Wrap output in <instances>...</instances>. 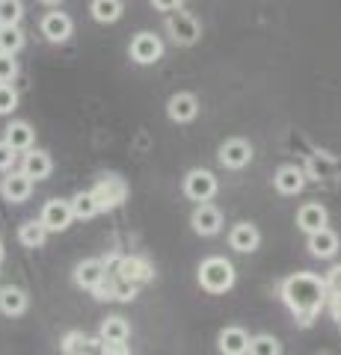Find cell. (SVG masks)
<instances>
[{
    "instance_id": "cell-1",
    "label": "cell",
    "mask_w": 341,
    "mask_h": 355,
    "mask_svg": "<svg viewBox=\"0 0 341 355\" xmlns=\"http://www.w3.org/2000/svg\"><path fill=\"white\" fill-rule=\"evenodd\" d=\"M326 293H329L326 282H321L317 275H309V272H297L282 284V299L294 311L300 326L315 323V317L321 314V308L326 302Z\"/></svg>"
},
{
    "instance_id": "cell-2",
    "label": "cell",
    "mask_w": 341,
    "mask_h": 355,
    "mask_svg": "<svg viewBox=\"0 0 341 355\" xmlns=\"http://www.w3.org/2000/svg\"><path fill=\"white\" fill-rule=\"evenodd\" d=\"M199 282L208 293H226L235 284V266L226 258H208L199 266Z\"/></svg>"
},
{
    "instance_id": "cell-3",
    "label": "cell",
    "mask_w": 341,
    "mask_h": 355,
    "mask_svg": "<svg viewBox=\"0 0 341 355\" xmlns=\"http://www.w3.org/2000/svg\"><path fill=\"white\" fill-rule=\"evenodd\" d=\"M104 266H107V275H116V279H125L134 284H142L151 279V266L142 258H113Z\"/></svg>"
},
{
    "instance_id": "cell-4",
    "label": "cell",
    "mask_w": 341,
    "mask_h": 355,
    "mask_svg": "<svg viewBox=\"0 0 341 355\" xmlns=\"http://www.w3.org/2000/svg\"><path fill=\"white\" fill-rule=\"evenodd\" d=\"M184 193L193 198V202H211L217 196V178L208 169H193L184 178Z\"/></svg>"
},
{
    "instance_id": "cell-5",
    "label": "cell",
    "mask_w": 341,
    "mask_h": 355,
    "mask_svg": "<svg viewBox=\"0 0 341 355\" xmlns=\"http://www.w3.org/2000/svg\"><path fill=\"white\" fill-rule=\"evenodd\" d=\"M160 53H163V42L155 36V33H140V36L131 42V57H134V62H140V65L158 62Z\"/></svg>"
},
{
    "instance_id": "cell-6",
    "label": "cell",
    "mask_w": 341,
    "mask_h": 355,
    "mask_svg": "<svg viewBox=\"0 0 341 355\" xmlns=\"http://www.w3.org/2000/svg\"><path fill=\"white\" fill-rule=\"evenodd\" d=\"M167 27H169V36L178 44H193L196 39H199V21H196L193 15H187V12H172Z\"/></svg>"
},
{
    "instance_id": "cell-7",
    "label": "cell",
    "mask_w": 341,
    "mask_h": 355,
    "mask_svg": "<svg viewBox=\"0 0 341 355\" xmlns=\"http://www.w3.org/2000/svg\"><path fill=\"white\" fill-rule=\"evenodd\" d=\"M72 202H60V198H53V202L45 205V210H42V222H45L48 231H65L72 225Z\"/></svg>"
},
{
    "instance_id": "cell-8",
    "label": "cell",
    "mask_w": 341,
    "mask_h": 355,
    "mask_svg": "<svg viewBox=\"0 0 341 355\" xmlns=\"http://www.w3.org/2000/svg\"><path fill=\"white\" fill-rule=\"evenodd\" d=\"M0 193H3L6 202H27L30 193H33V178L27 172L6 175L3 184H0Z\"/></svg>"
},
{
    "instance_id": "cell-9",
    "label": "cell",
    "mask_w": 341,
    "mask_h": 355,
    "mask_svg": "<svg viewBox=\"0 0 341 355\" xmlns=\"http://www.w3.org/2000/svg\"><path fill=\"white\" fill-rule=\"evenodd\" d=\"M125 184L119 181V178H104L101 184L92 190V196H95V202L101 205V210H107V207H116V205H122L125 202Z\"/></svg>"
},
{
    "instance_id": "cell-10",
    "label": "cell",
    "mask_w": 341,
    "mask_h": 355,
    "mask_svg": "<svg viewBox=\"0 0 341 355\" xmlns=\"http://www.w3.org/2000/svg\"><path fill=\"white\" fill-rule=\"evenodd\" d=\"M167 113H169L172 121H178V125H187V121H193L196 113H199V101H196L190 92H178V95L169 98Z\"/></svg>"
},
{
    "instance_id": "cell-11",
    "label": "cell",
    "mask_w": 341,
    "mask_h": 355,
    "mask_svg": "<svg viewBox=\"0 0 341 355\" xmlns=\"http://www.w3.org/2000/svg\"><path fill=\"white\" fill-rule=\"evenodd\" d=\"M219 160L228 169H244V166L252 160V148L247 139H228L223 148H219Z\"/></svg>"
},
{
    "instance_id": "cell-12",
    "label": "cell",
    "mask_w": 341,
    "mask_h": 355,
    "mask_svg": "<svg viewBox=\"0 0 341 355\" xmlns=\"http://www.w3.org/2000/svg\"><path fill=\"white\" fill-rule=\"evenodd\" d=\"M219 225H223V214H219L217 207L211 205H199L196 207V214H193V231L196 234H202V237H211L219 231Z\"/></svg>"
},
{
    "instance_id": "cell-13",
    "label": "cell",
    "mask_w": 341,
    "mask_h": 355,
    "mask_svg": "<svg viewBox=\"0 0 341 355\" xmlns=\"http://www.w3.org/2000/svg\"><path fill=\"white\" fill-rule=\"evenodd\" d=\"M42 36L48 42H65L72 36V18L65 12H48L42 18Z\"/></svg>"
},
{
    "instance_id": "cell-14",
    "label": "cell",
    "mask_w": 341,
    "mask_h": 355,
    "mask_svg": "<svg viewBox=\"0 0 341 355\" xmlns=\"http://www.w3.org/2000/svg\"><path fill=\"white\" fill-rule=\"evenodd\" d=\"M219 352L223 355H247L249 352V335L238 326H228L219 331Z\"/></svg>"
},
{
    "instance_id": "cell-15",
    "label": "cell",
    "mask_w": 341,
    "mask_h": 355,
    "mask_svg": "<svg viewBox=\"0 0 341 355\" xmlns=\"http://www.w3.org/2000/svg\"><path fill=\"white\" fill-rule=\"evenodd\" d=\"M228 243H232L235 252H256L258 243H261V234L256 231V225H249V222H240V225L232 228V234H228Z\"/></svg>"
},
{
    "instance_id": "cell-16",
    "label": "cell",
    "mask_w": 341,
    "mask_h": 355,
    "mask_svg": "<svg viewBox=\"0 0 341 355\" xmlns=\"http://www.w3.org/2000/svg\"><path fill=\"white\" fill-rule=\"evenodd\" d=\"M309 252L315 254V258H333V254L338 252V234L329 231V228L315 231V234H309Z\"/></svg>"
},
{
    "instance_id": "cell-17",
    "label": "cell",
    "mask_w": 341,
    "mask_h": 355,
    "mask_svg": "<svg viewBox=\"0 0 341 355\" xmlns=\"http://www.w3.org/2000/svg\"><path fill=\"white\" fill-rule=\"evenodd\" d=\"M104 275H107L104 261H83L78 270H74V282H78V287H83V291H92L98 282H104Z\"/></svg>"
},
{
    "instance_id": "cell-18",
    "label": "cell",
    "mask_w": 341,
    "mask_h": 355,
    "mask_svg": "<svg viewBox=\"0 0 341 355\" xmlns=\"http://www.w3.org/2000/svg\"><path fill=\"white\" fill-rule=\"evenodd\" d=\"M273 184H276V190L282 196H297L303 190L306 178H303V172L297 169V166H282V169L276 172V178H273Z\"/></svg>"
},
{
    "instance_id": "cell-19",
    "label": "cell",
    "mask_w": 341,
    "mask_h": 355,
    "mask_svg": "<svg viewBox=\"0 0 341 355\" xmlns=\"http://www.w3.org/2000/svg\"><path fill=\"white\" fill-rule=\"evenodd\" d=\"M297 225H300L306 234H315V231L326 228V210L321 205H303L300 214H297Z\"/></svg>"
},
{
    "instance_id": "cell-20",
    "label": "cell",
    "mask_w": 341,
    "mask_h": 355,
    "mask_svg": "<svg viewBox=\"0 0 341 355\" xmlns=\"http://www.w3.org/2000/svg\"><path fill=\"white\" fill-rule=\"evenodd\" d=\"M0 311H3L6 317H18L27 311V296L24 291H18V287H3L0 291Z\"/></svg>"
},
{
    "instance_id": "cell-21",
    "label": "cell",
    "mask_w": 341,
    "mask_h": 355,
    "mask_svg": "<svg viewBox=\"0 0 341 355\" xmlns=\"http://www.w3.org/2000/svg\"><path fill=\"white\" fill-rule=\"evenodd\" d=\"M53 169V163L45 151H27V157H24V169L21 172H27L33 181H42V178H48Z\"/></svg>"
},
{
    "instance_id": "cell-22",
    "label": "cell",
    "mask_w": 341,
    "mask_h": 355,
    "mask_svg": "<svg viewBox=\"0 0 341 355\" xmlns=\"http://www.w3.org/2000/svg\"><path fill=\"white\" fill-rule=\"evenodd\" d=\"M6 142L15 151H30V146H33V128L27 125V121H13V125L6 128Z\"/></svg>"
},
{
    "instance_id": "cell-23",
    "label": "cell",
    "mask_w": 341,
    "mask_h": 355,
    "mask_svg": "<svg viewBox=\"0 0 341 355\" xmlns=\"http://www.w3.org/2000/svg\"><path fill=\"white\" fill-rule=\"evenodd\" d=\"M45 237H48V228H45V222H36V219H30V222H24L21 225V231H18V240L24 243L27 249H39L42 243H45Z\"/></svg>"
},
{
    "instance_id": "cell-24",
    "label": "cell",
    "mask_w": 341,
    "mask_h": 355,
    "mask_svg": "<svg viewBox=\"0 0 341 355\" xmlns=\"http://www.w3.org/2000/svg\"><path fill=\"white\" fill-rule=\"evenodd\" d=\"M128 335H131V329L122 317H107L101 323V340H107V343H125Z\"/></svg>"
},
{
    "instance_id": "cell-25",
    "label": "cell",
    "mask_w": 341,
    "mask_h": 355,
    "mask_svg": "<svg viewBox=\"0 0 341 355\" xmlns=\"http://www.w3.org/2000/svg\"><path fill=\"white\" fill-rule=\"evenodd\" d=\"M92 18L101 24H113L122 18V3L119 0H92Z\"/></svg>"
},
{
    "instance_id": "cell-26",
    "label": "cell",
    "mask_w": 341,
    "mask_h": 355,
    "mask_svg": "<svg viewBox=\"0 0 341 355\" xmlns=\"http://www.w3.org/2000/svg\"><path fill=\"white\" fill-rule=\"evenodd\" d=\"M98 210H101V205L95 202L92 193H78V196L72 198V214L78 216V219H92Z\"/></svg>"
},
{
    "instance_id": "cell-27",
    "label": "cell",
    "mask_w": 341,
    "mask_h": 355,
    "mask_svg": "<svg viewBox=\"0 0 341 355\" xmlns=\"http://www.w3.org/2000/svg\"><path fill=\"white\" fill-rule=\"evenodd\" d=\"M21 48H24V33L18 30V24L0 27V53H18Z\"/></svg>"
},
{
    "instance_id": "cell-28",
    "label": "cell",
    "mask_w": 341,
    "mask_h": 355,
    "mask_svg": "<svg viewBox=\"0 0 341 355\" xmlns=\"http://www.w3.org/2000/svg\"><path fill=\"white\" fill-rule=\"evenodd\" d=\"M95 347V343L83 335V331H69V335L63 338V352L65 355H86Z\"/></svg>"
},
{
    "instance_id": "cell-29",
    "label": "cell",
    "mask_w": 341,
    "mask_h": 355,
    "mask_svg": "<svg viewBox=\"0 0 341 355\" xmlns=\"http://www.w3.org/2000/svg\"><path fill=\"white\" fill-rule=\"evenodd\" d=\"M279 340L270 338V335H258V338H249V355H279Z\"/></svg>"
},
{
    "instance_id": "cell-30",
    "label": "cell",
    "mask_w": 341,
    "mask_h": 355,
    "mask_svg": "<svg viewBox=\"0 0 341 355\" xmlns=\"http://www.w3.org/2000/svg\"><path fill=\"white\" fill-rule=\"evenodd\" d=\"M24 9H21L18 0H0V27H13L21 21Z\"/></svg>"
},
{
    "instance_id": "cell-31",
    "label": "cell",
    "mask_w": 341,
    "mask_h": 355,
    "mask_svg": "<svg viewBox=\"0 0 341 355\" xmlns=\"http://www.w3.org/2000/svg\"><path fill=\"white\" fill-rule=\"evenodd\" d=\"M15 104H18L15 89H13V86H6V83H0V116H3V113H13Z\"/></svg>"
},
{
    "instance_id": "cell-32",
    "label": "cell",
    "mask_w": 341,
    "mask_h": 355,
    "mask_svg": "<svg viewBox=\"0 0 341 355\" xmlns=\"http://www.w3.org/2000/svg\"><path fill=\"white\" fill-rule=\"evenodd\" d=\"M18 65H15V53H0V83H9L15 77Z\"/></svg>"
},
{
    "instance_id": "cell-33",
    "label": "cell",
    "mask_w": 341,
    "mask_h": 355,
    "mask_svg": "<svg viewBox=\"0 0 341 355\" xmlns=\"http://www.w3.org/2000/svg\"><path fill=\"white\" fill-rule=\"evenodd\" d=\"M137 287L134 282H125V279H116V299L119 302H131V299L137 296Z\"/></svg>"
},
{
    "instance_id": "cell-34",
    "label": "cell",
    "mask_w": 341,
    "mask_h": 355,
    "mask_svg": "<svg viewBox=\"0 0 341 355\" xmlns=\"http://www.w3.org/2000/svg\"><path fill=\"white\" fill-rule=\"evenodd\" d=\"M13 160H15V148L9 142H0V172H6L13 166Z\"/></svg>"
},
{
    "instance_id": "cell-35",
    "label": "cell",
    "mask_w": 341,
    "mask_h": 355,
    "mask_svg": "<svg viewBox=\"0 0 341 355\" xmlns=\"http://www.w3.org/2000/svg\"><path fill=\"white\" fill-rule=\"evenodd\" d=\"M151 3H155L160 12H175V9H181L184 0H151Z\"/></svg>"
},
{
    "instance_id": "cell-36",
    "label": "cell",
    "mask_w": 341,
    "mask_h": 355,
    "mask_svg": "<svg viewBox=\"0 0 341 355\" xmlns=\"http://www.w3.org/2000/svg\"><path fill=\"white\" fill-rule=\"evenodd\" d=\"M101 347H104V355H131L125 343H107V340H104Z\"/></svg>"
},
{
    "instance_id": "cell-37",
    "label": "cell",
    "mask_w": 341,
    "mask_h": 355,
    "mask_svg": "<svg viewBox=\"0 0 341 355\" xmlns=\"http://www.w3.org/2000/svg\"><path fill=\"white\" fill-rule=\"evenodd\" d=\"M326 287L333 293H341V266H335L333 272H329V282H326Z\"/></svg>"
},
{
    "instance_id": "cell-38",
    "label": "cell",
    "mask_w": 341,
    "mask_h": 355,
    "mask_svg": "<svg viewBox=\"0 0 341 355\" xmlns=\"http://www.w3.org/2000/svg\"><path fill=\"white\" fill-rule=\"evenodd\" d=\"M42 3H51L53 6V3H60V0H42Z\"/></svg>"
},
{
    "instance_id": "cell-39",
    "label": "cell",
    "mask_w": 341,
    "mask_h": 355,
    "mask_svg": "<svg viewBox=\"0 0 341 355\" xmlns=\"http://www.w3.org/2000/svg\"><path fill=\"white\" fill-rule=\"evenodd\" d=\"M338 326H341V320H338Z\"/></svg>"
}]
</instances>
